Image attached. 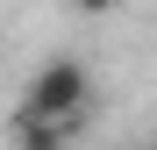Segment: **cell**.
<instances>
[{
    "instance_id": "6da1fadb",
    "label": "cell",
    "mask_w": 157,
    "mask_h": 150,
    "mask_svg": "<svg viewBox=\"0 0 157 150\" xmlns=\"http://www.w3.org/2000/svg\"><path fill=\"white\" fill-rule=\"evenodd\" d=\"M86 107H93V64H86V57H50V64H36V79L21 86V107H14V114L86 121Z\"/></svg>"
},
{
    "instance_id": "7a4b0ae2",
    "label": "cell",
    "mask_w": 157,
    "mask_h": 150,
    "mask_svg": "<svg viewBox=\"0 0 157 150\" xmlns=\"http://www.w3.org/2000/svg\"><path fill=\"white\" fill-rule=\"evenodd\" d=\"M86 121H36V114H14V150H71Z\"/></svg>"
},
{
    "instance_id": "3957f363",
    "label": "cell",
    "mask_w": 157,
    "mask_h": 150,
    "mask_svg": "<svg viewBox=\"0 0 157 150\" xmlns=\"http://www.w3.org/2000/svg\"><path fill=\"white\" fill-rule=\"evenodd\" d=\"M64 7H71V14H114L121 0H64Z\"/></svg>"
}]
</instances>
